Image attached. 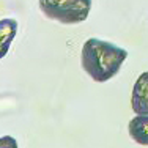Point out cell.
<instances>
[{"mask_svg":"<svg viewBox=\"0 0 148 148\" xmlns=\"http://www.w3.org/2000/svg\"><path fill=\"white\" fill-rule=\"evenodd\" d=\"M128 52L114 43L90 38L82 46V68L95 82H107L117 76L125 63Z\"/></svg>","mask_w":148,"mask_h":148,"instance_id":"obj_1","label":"cell"},{"mask_svg":"<svg viewBox=\"0 0 148 148\" xmlns=\"http://www.w3.org/2000/svg\"><path fill=\"white\" fill-rule=\"evenodd\" d=\"M40 8L49 19L62 24H80L87 21L91 0H40Z\"/></svg>","mask_w":148,"mask_h":148,"instance_id":"obj_2","label":"cell"},{"mask_svg":"<svg viewBox=\"0 0 148 148\" xmlns=\"http://www.w3.org/2000/svg\"><path fill=\"white\" fill-rule=\"evenodd\" d=\"M131 107L136 115H148V71L140 74L134 84Z\"/></svg>","mask_w":148,"mask_h":148,"instance_id":"obj_3","label":"cell"},{"mask_svg":"<svg viewBox=\"0 0 148 148\" xmlns=\"http://www.w3.org/2000/svg\"><path fill=\"white\" fill-rule=\"evenodd\" d=\"M128 131L134 142L148 147V115H136L129 121Z\"/></svg>","mask_w":148,"mask_h":148,"instance_id":"obj_4","label":"cell"},{"mask_svg":"<svg viewBox=\"0 0 148 148\" xmlns=\"http://www.w3.org/2000/svg\"><path fill=\"white\" fill-rule=\"evenodd\" d=\"M17 32V22L14 19L0 21V41H2V57H5L10 49V44L14 40Z\"/></svg>","mask_w":148,"mask_h":148,"instance_id":"obj_5","label":"cell"},{"mask_svg":"<svg viewBox=\"0 0 148 148\" xmlns=\"http://www.w3.org/2000/svg\"><path fill=\"white\" fill-rule=\"evenodd\" d=\"M0 148H17V142L11 136H3L0 139Z\"/></svg>","mask_w":148,"mask_h":148,"instance_id":"obj_6","label":"cell"}]
</instances>
